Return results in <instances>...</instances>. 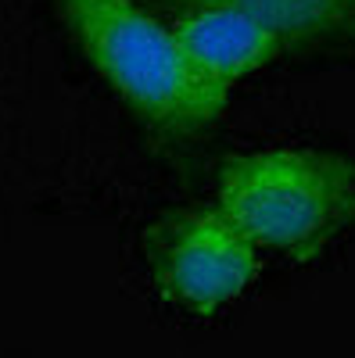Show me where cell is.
<instances>
[{
	"label": "cell",
	"instance_id": "4",
	"mask_svg": "<svg viewBox=\"0 0 355 358\" xmlns=\"http://www.w3.org/2000/svg\"><path fill=\"white\" fill-rule=\"evenodd\" d=\"M172 36L204 76L226 90L237 79L265 69L284 50V40L273 36L270 29L219 4L183 8V15L172 25Z\"/></svg>",
	"mask_w": 355,
	"mask_h": 358
},
{
	"label": "cell",
	"instance_id": "5",
	"mask_svg": "<svg viewBox=\"0 0 355 358\" xmlns=\"http://www.w3.org/2000/svg\"><path fill=\"white\" fill-rule=\"evenodd\" d=\"M180 8L219 4L241 11L284 43H305L330 33L355 29V0H172Z\"/></svg>",
	"mask_w": 355,
	"mask_h": 358
},
{
	"label": "cell",
	"instance_id": "3",
	"mask_svg": "<svg viewBox=\"0 0 355 358\" xmlns=\"http://www.w3.org/2000/svg\"><path fill=\"white\" fill-rule=\"evenodd\" d=\"M258 268V248L219 208L183 212L151 233V273L158 290L194 315L233 305Z\"/></svg>",
	"mask_w": 355,
	"mask_h": 358
},
{
	"label": "cell",
	"instance_id": "2",
	"mask_svg": "<svg viewBox=\"0 0 355 358\" xmlns=\"http://www.w3.org/2000/svg\"><path fill=\"white\" fill-rule=\"evenodd\" d=\"M57 11L86 62L151 126L201 133L226 108L230 90L204 76L172 29L137 0H57Z\"/></svg>",
	"mask_w": 355,
	"mask_h": 358
},
{
	"label": "cell",
	"instance_id": "1",
	"mask_svg": "<svg viewBox=\"0 0 355 358\" xmlns=\"http://www.w3.org/2000/svg\"><path fill=\"white\" fill-rule=\"evenodd\" d=\"M219 212L255 248L319 258L355 222V162L323 147H265L226 158Z\"/></svg>",
	"mask_w": 355,
	"mask_h": 358
}]
</instances>
